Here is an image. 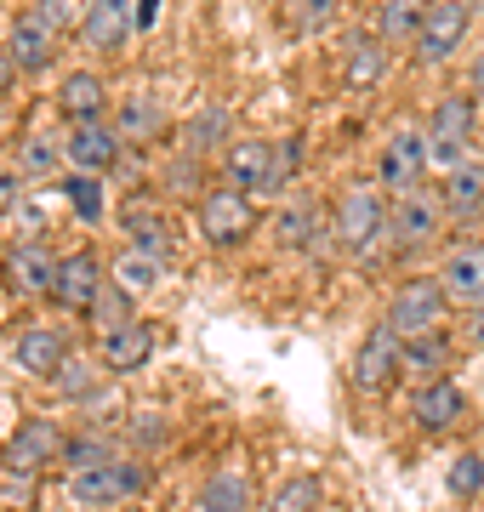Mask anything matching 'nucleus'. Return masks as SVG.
<instances>
[{
  "label": "nucleus",
  "mask_w": 484,
  "mask_h": 512,
  "mask_svg": "<svg viewBox=\"0 0 484 512\" xmlns=\"http://www.w3.org/2000/svg\"><path fill=\"white\" fill-rule=\"evenodd\" d=\"M57 165H63V143L40 137V131L18 143V171H23V183H29V177H52Z\"/></svg>",
  "instance_id": "33"
},
{
  "label": "nucleus",
  "mask_w": 484,
  "mask_h": 512,
  "mask_svg": "<svg viewBox=\"0 0 484 512\" xmlns=\"http://www.w3.org/2000/svg\"><path fill=\"white\" fill-rule=\"evenodd\" d=\"M52 461H63V433H57L52 421H23L18 433L6 439V450H0V467L18 478L46 473Z\"/></svg>",
  "instance_id": "12"
},
{
  "label": "nucleus",
  "mask_w": 484,
  "mask_h": 512,
  "mask_svg": "<svg viewBox=\"0 0 484 512\" xmlns=\"http://www.w3.org/2000/svg\"><path fill=\"white\" fill-rule=\"evenodd\" d=\"M462 416H467V393L450 382V376L422 382V387H416V399H410V421H416L422 433H450Z\"/></svg>",
  "instance_id": "18"
},
{
  "label": "nucleus",
  "mask_w": 484,
  "mask_h": 512,
  "mask_svg": "<svg viewBox=\"0 0 484 512\" xmlns=\"http://www.w3.org/2000/svg\"><path fill=\"white\" fill-rule=\"evenodd\" d=\"M200 512H251V478L217 473L200 484Z\"/></svg>",
  "instance_id": "28"
},
{
  "label": "nucleus",
  "mask_w": 484,
  "mask_h": 512,
  "mask_svg": "<svg viewBox=\"0 0 484 512\" xmlns=\"http://www.w3.org/2000/svg\"><path fill=\"white\" fill-rule=\"evenodd\" d=\"M399 370H405V336L388 325H376L354 353V387L359 393H388L399 382Z\"/></svg>",
  "instance_id": "9"
},
{
  "label": "nucleus",
  "mask_w": 484,
  "mask_h": 512,
  "mask_svg": "<svg viewBox=\"0 0 484 512\" xmlns=\"http://www.w3.org/2000/svg\"><path fill=\"white\" fill-rule=\"evenodd\" d=\"M12 359H18L23 376H35V382H57V370L69 365L75 353H69V336L52 325H35V330H23L18 342H12Z\"/></svg>",
  "instance_id": "17"
},
{
  "label": "nucleus",
  "mask_w": 484,
  "mask_h": 512,
  "mask_svg": "<svg viewBox=\"0 0 484 512\" xmlns=\"http://www.w3.org/2000/svg\"><path fill=\"white\" fill-rule=\"evenodd\" d=\"M149 490V467L131 456H114V461H97L86 473L69 478V495L80 507H109V501H131V495Z\"/></svg>",
  "instance_id": "6"
},
{
  "label": "nucleus",
  "mask_w": 484,
  "mask_h": 512,
  "mask_svg": "<svg viewBox=\"0 0 484 512\" xmlns=\"http://www.w3.org/2000/svg\"><path fill=\"white\" fill-rule=\"evenodd\" d=\"M228 137V109H200L194 120L183 126V143L194 148V154H211V148H223Z\"/></svg>",
  "instance_id": "34"
},
{
  "label": "nucleus",
  "mask_w": 484,
  "mask_h": 512,
  "mask_svg": "<svg viewBox=\"0 0 484 512\" xmlns=\"http://www.w3.org/2000/svg\"><path fill=\"white\" fill-rule=\"evenodd\" d=\"M428 131H416V126H399L382 143V183L393 188V194H410V188H422V171H428Z\"/></svg>",
  "instance_id": "13"
},
{
  "label": "nucleus",
  "mask_w": 484,
  "mask_h": 512,
  "mask_svg": "<svg viewBox=\"0 0 484 512\" xmlns=\"http://www.w3.org/2000/svg\"><path fill=\"white\" fill-rule=\"evenodd\" d=\"M52 52H57V23L46 18L40 6L18 12V18H12V29H6V57H12V69L40 74L46 63H52Z\"/></svg>",
  "instance_id": "14"
},
{
  "label": "nucleus",
  "mask_w": 484,
  "mask_h": 512,
  "mask_svg": "<svg viewBox=\"0 0 484 512\" xmlns=\"http://www.w3.org/2000/svg\"><path fill=\"white\" fill-rule=\"evenodd\" d=\"M6 86H12V57L0 52V92H6Z\"/></svg>",
  "instance_id": "44"
},
{
  "label": "nucleus",
  "mask_w": 484,
  "mask_h": 512,
  "mask_svg": "<svg viewBox=\"0 0 484 512\" xmlns=\"http://www.w3.org/2000/svg\"><path fill=\"white\" fill-rule=\"evenodd\" d=\"M422 18H428V0H382V12H376V40H382V46L416 40Z\"/></svg>",
  "instance_id": "26"
},
{
  "label": "nucleus",
  "mask_w": 484,
  "mask_h": 512,
  "mask_svg": "<svg viewBox=\"0 0 484 512\" xmlns=\"http://www.w3.org/2000/svg\"><path fill=\"white\" fill-rule=\"evenodd\" d=\"M439 228H445V200L439 194H428V188H410V194H399V200L388 205V234L399 251H416V245H433L439 239Z\"/></svg>",
  "instance_id": "8"
},
{
  "label": "nucleus",
  "mask_w": 484,
  "mask_h": 512,
  "mask_svg": "<svg viewBox=\"0 0 484 512\" xmlns=\"http://www.w3.org/2000/svg\"><path fill=\"white\" fill-rule=\"evenodd\" d=\"M473 126H479V109H473V92H450L433 103L428 114V160L439 171H456L467 165V143H473Z\"/></svg>",
  "instance_id": "3"
},
{
  "label": "nucleus",
  "mask_w": 484,
  "mask_h": 512,
  "mask_svg": "<svg viewBox=\"0 0 484 512\" xmlns=\"http://www.w3.org/2000/svg\"><path fill=\"white\" fill-rule=\"evenodd\" d=\"M120 234H126L131 251L154 256V262H166V256L177 251L171 217H166V211H154V205H126V211H120Z\"/></svg>",
  "instance_id": "20"
},
{
  "label": "nucleus",
  "mask_w": 484,
  "mask_h": 512,
  "mask_svg": "<svg viewBox=\"0 0 484 512\" xmlns=\"http://www.w3.org/2000/svg\"><path fill=\"white\" fill-rule=\"evenodd\" d=\"M86 319H92V325L103 330V336H109V330L131 325L137 313H131V296L120 291V285H103V296H97V302H92V313H86Z\"/></svg>",
  "instance_id": "35"
},
{
  "label": "nucleus",
  "mask_w": 484,
  "mask_h": 512,
  "mask_svg": "<svg viewBox=\"0 0 484 512\" xmlns=\"http://www.w3.org/2000/svg\"><path fill=\"white\" fill-rule=\"evenodd\" d=\"M467 23H473V6H467V0H428V18L416 29V57H422L428 69L450 63V57L462 52Z\"/></svg>",
  "instance_id": "7"
},
{
  "label": "nucleus",
  "mask_w": 484,
  "mask_h": 512,
  "mask_svg": "<svg viewBox=\"0 0 484 512\" xmlns=\"http://www.w3.org/2000/svg\"><path fill=\"white\" fill-rule=\"evenodd\" d=\"M445 365H450V336H416V342H405V370H416V376H445Z\"/></svg>",
  "instance_id": "31"
},
{
  "label": "nucleus",
  "mask_w": 484,
  "mask_h": 512,
  "mask_svg": "<svg viewBox=\"0 0 484 512\" xmlns=\"http://www.w3.org/2000/svg\"><path fill=\"white\" fill-rule=\"evenodd\" d=\"M467 86H473V97H484V52L473 57V69H467Z\"/></svg>",
  "instance_id": "43"
},
{
  "label": "nucleus",
  "mask_w": 484,
  "mask_h": 512,
  "mask_svg": "<svg viewBox=\"0 0 484 512\" xmlns=\"http://www.w3.org/2000/svg\"><path fill=\"white\" fill-rule=\"evenodd\" d=\"M57 387L69 393V399H97L103 393V370L92 359H69V365L57 370Z\"/></svg>",
  "instance_id": "36"
},
{
  "label": "nucleus",
  "mask_w": 484,
  "mask_h": 512,
  "mask_svg": "<svg viewBox=\"0 0 484 512\" xmlns=\"http://www.w3.org/2000/svg\"><path fill=\"white\" fill-rule=\"evenodd\" d=\"M467 342H473V348H484V302H473V308H467Z\"/></svg>",
  "instance_id": "41"
},
{
  "label": "nucleus",
  "mask_w": 484,
  "mask_h": 512,
  "mask_svg": "<svg viewBox=\"0 0 484 512\" xmlns=\"http://www.w3.org/2000/svg\"><path fill=\"white\" fill-rule=\"evenodd\" d=\"M439 285H445V296L484 302V245H456V251H445Z\"/></svg>",
  "instance_id": "23"
},
{
  "label": "nucleus",
  "mask_w": 484,
  "mask_h": 512,
  "mask_svg": "<svg viewBox=\"0 0 484 512\" xmlns=\"http://www.w3.org/2000/svg\"><path fill=\"white\" fill-rule=\"evenodd\" d=\"M382 325L399 330L405 342H416V336H433V330L445 325V285H439V279H405V285L388 296Z\"/></svg>",
  "instance_id": "5"
},
{
  "label": "nucleus",
  "mask_w": 484,
  "mask_h": 512,
  "mask_svg": "<svg viewBox=\"0 0 484 512\" xmlns=\"http://www.w3.org/2000/svg\"><path fill=\"white\" fill-rule=\"evenodd\" d=\"M319 495H325V484L314 473H297L268 495V512H319Z\"/></svg>",
  "instance_id": "30"
},
{
  "label": "nucleus",
  "mask_w": 484,
  "mask_h": 512,
  "mask_svg": "<svg viewBox=\"0 0 484 512\" xmlns=\"http://www.w3.org/2000/svg\"><path fill=\"white\" fill-rule=\"evenodd\" d=\"M149 359H154V325H143V319H131V325L103 336V370L109 376H131V370H143Z\"/></svg>",
  "instance_id": "22"
},
{
  "label": "nucleus",
  "mask_w": 484,
  "mask_h": 512,
  "mask_svg": "<svg viewBox=\"0 0 484 512\" xmlns=\"http://www.w3.org/2000/svg\"><path fill=\"white\" fill-rule=\"evenodd\" d=\"M69 205L80 211V222H97L103 217V188H97V177H69Z\"/></svg>",
  "instance_id": "38"
},
{
  "label": "nucleus",
  "mask_w": 484,
  "mask_h": 512,
  "mask_svg": "<svg viewBox=\"0 0 484 512\" xmlns=\"http://www.w3.org/2000/svg\"><path fill=\"white\" fill-rule=\"evenodd\" d=\"M382 74H388V46L376 35L348 40V52H342V86H348V92H371Z\"/></svg>",
  "instance_id": "24"
},
{
  "label": "nucleus",
  "mask_w": 484,
  "mask_h": 512,
  "mask_svg": "<svg viewBox=\"0 0 484 512\" xmlns=\"http://www.w3.org/2000/svg\"><path fill=\"white\" fill-rule=\"evenodd\" d=\"M114 131H126L131 143H154V137L166 131V114H160V103H149V97H131L126 109H120V126Z\"/></svg>",
  "instance_id": "32"
},
{
  "label": "nucleus",
  "mask_w": 484,
  "mask_h": 512,
  "mask_svg": "<svg viewBox=\"0 0 484 512\" xmlns=\"http://www.w3.org/2000/svg\"><path fill=\"white\" fill-rule=\"evenodd\" d=\"M23 194V171H0V211H12Z\"/></svg>",
  "instance_id": "40"
},
{
  "label": "nucleus",
  "mask_w": 484,
  "mask_h": 512,
  "mask_svg": "<svg viewBox=\"0 0 484 512\" xmlns=\"http://www.w3.org/2000/svg\"><path fill=\"white\" fill-rule=\"evenodd\" d=\"M109 285V268H103V256L97 251H69L57 256V285H52V302L69 313H92V302L103 296Z\"/></svg>",
  "instance_id": "11"
},
{
  "label": "nucleus",
  "mask_w": 484,
  "mask_h": 512,
  "mask_svg": "<svg viewBox=\"0 0 484 512\" xmlns=\"http://www.w3.org/2000/svg\"><path fill=\"white\" fill-rule=\"evenodd\" d=\"M160 18V0H137V29H149Z\"/></svg>",
  "instance_id": "42"
},
{
  "label": "nucleus",
  "mask_w": 484,
  "mask_h": 512,
  "mask_svg": "<svg viewBox=\"0 0 484 512\" xmlns=\"http://www.w3.org/2000/svg\"><path fill=\"white\" fill-rule=\"evenodd\" d=\"M0 274H6V291L23 296V302H35V296H52L57 285V256L46 239H18L6 262H0Z\"/></svg>",
  "instance_id": "10"
},
{
  "label": "nucleus",
  "mask_w": 484,
  "mask_h": 512,
  "mask_svg": "<svg viewBox=\"0 0 484 512\" xmlns=\"http://www.w3.org/2000/svg\"><path fill=\"white\" fill-rule=\"evenodd\" d=\"M97 461H114V444L92 439V433H75V439H63V467L86 473V467H97Z\"/></svg>",
  "instance_id": "37"
},
{
  "label": "nucleus",
  "mask_w": 484,
  "mask_h": 512,
  "mask_svg": "<svg viewBox=\"0 0 484 512\" xmlns=\"http://www.w3.org/2000/svg\"><path fill=\"white\" fill-rule=\"evenodd\" d=\"M80 35H86V46H97V52H120V46L137 35V0H86Z\"/></svg>",
  "instance_id": "16"
},
{
  "label": "nucleus",
  "mask_w": 484,
  "mask_h": 512,
  "mask_svg": "<svg viewBox=\"0 0 484 512\" xmlns=\"http://www.w3.org/2000/svg\"><path fill=\"white\" fill-rule=\"evenodd\" d=\"M160 268H166V262H154V256H143V251H120L109 262V285H120V291L126 296H143V291H154V285H160Z\"/></svg>",
  "instance_id": "27"
},
{
  "label": "nucleus",
  "mask_w": 484,
  "mask_h": 512,
  "mask_svg": "<svg viewBox=\"0 0 484 512\" xmlns=\"http://www.w3.org/2000/svg\"><path fill=\"white\" fill-rule=\"evenodd\" d=\"M302 143H268V137H245L223 154V177L240 194H280L297 177Z\"/></svg>",
  "instance_id": "1"
},
{
  "label": "nucleus",
  "mask_w": 484,
  "mask_h": 512,
  "mask_svg": "<svg viewBox=\"0 0 484 512\" xmlns=\"http://www.w3.org/2000/svg\"><path fill=\"white\" fill-rule=\"evenodd\" d=\"M445 217H456L462 228H479L484 222V165L479 160H467L456 165V171H445Z\"/></svg>",
  "instance_id": "21"
},
{
  "label": "nucleus",
  "mask_w": 484,
  "mask_h": 512,
  "mask_svg": "<svg viewBox=\"0 0 484 512\" xmlns=\"http://www.w3.org/2000/svg\"><path fill=\"white\" fill-rule=\"evenodd\" d=\"M194 222H200L205 245L228 251V245H245V239H251L257 205H251V194H240V188H205L200 205H194Z\"/></svg>",
  "instance_id": "4"
},
{
  "label": "nucleus",
  "mask_w": 484,
  "mask_h": 512,
  "mask_svg": "<svg viewBox=\"0 0 484 512\" xmlns=\"http://www.w3.org/2000/svg\"><path fill=\"white\" fill-rule=\"evenodd\" d=\"M445 495H456V501H473V495H484V456L479 450H456L445 467Z\"/></svg>",
  "instance_id": "29"
},
{
  "label": "nucleus",
  "mask_w": 484,
  "mask_h": 512,
  "mask_svg": "<svg viewBox=\"0 0 484 512\" xmlns=\"http://www.w3.org/2000/svg\"><path fill=\"white\" fill-rule=\"evenodd\" d=\"M274 234H280L285 251H314L319 239L331 234V217H325V205L314 194H297V200L280 205V217H274Z\"/></svg>",
  "instance_id": "19"
},
{
  "label": "nucleus",
  "mask_w": 484,
  "mask_h": 512,
  "mask_svg": "<svg viewBox=\"0 0 484 512\" xmlns=\"http://www.w3.org/2000/svg\"><path fill=\"white\" fill-rule=\"evenodd\" d=\"M331 234L342 251H371L376 239L388 234V205L376 194V183H354L342 188L331 205Z\"/></svg>",
  "instance_id": "2"
},
{
  "label": "nucleus",
  "mask_w": 484,
  "mask_h": 512,
  "mask_svg": "<svg viewBox=\"0 0 484 512\" xmlns=\"http://www.w3.org/2000/svg\"><path fill=\"white\" fill-rule=\"evenodd\" d=\"M331 12H336V0H297V12H291V18H297V29H308V35H314V29H325V23H331Z\"/></svg>",
  "instance_id": "39"
},
{
  "label": "nucleus",
  "mask_w": 484,
  "mask_h": 512,
  "mask_svg": "<svg viewBox=\"0 0 484 512\" xmlns=\"http://www.w3.org/2000/svg\"><path fill=\"white\" fill-rule=\"evenodd\" d=\"M63 160L75 165V177H97L120 160V131H109L103 120H80L63 131Z\"/></svg>",
  "instance_id": "15"
},
{
  "label": "nucleus",
  "mask_w": 484,
  "mask_h": 512,
  "mask_svg": "<svg viewBox=\"0 0 484 512\" xmlns=\"http://www.w3.org/2000/svg\"><path fill=\"white\" fill-rule=\"evenodd\" d=\"M103 80H97L92 69H75V74H63V86H57V109L69 114V126H80V120H97L103 114Z\"/></svg>",
  "instance_id": "25"
}]
</instances>
